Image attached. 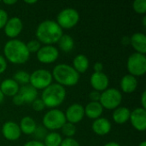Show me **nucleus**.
Instances as JSON below:
<instances>
[{
  "label": "nucleus",
  "instance_id": "37998d69",
  "mask_svg": "<svg viewBox=\"0 0 146 146\" xmlns=\"http://www.w3.org/2000/svg\"><path fill=\"white\" fill-rule=\"evenodd\" d=\"M104 146H121L119 143L117 142H114V141H111V142H109L107 144H105Z\"/></svg>",
  "mask_w": 146,
  "mask_h": 146
},
{
  "label": "nucleus",
  "instance_id": "39448f33",
  "mask_svg": "<svg viewBox=\"0 0 146 146\" xmlns=\"http://www.w3.org/2000/svg\"><path fill=\"white\" fill-rule=\"evenodd\" d=\"M42 122L44 127L46 130H50V132H56V130H60L62 128L67 121L64 112L57 109H52L44 114L42 119Z\"/></svg>",
  "mask_w": 146,
  "mask_h": 146
},
{
  "label": "nucleus",
  "instance_id": "0eeeda50",
  "mask_svg": "<svg viewBox=\"0 0 146 146\" xmlns=\"http://www.w3.org/2000/svg\"><path fill=\"white\" fill-rule=\"evenodd\" d=\"M122 102V94L116 88H107L105 91L101 92L99 103L101 104L104 110H114L120 107Z\"/></svg>",
  "mask_w": 146,
  "mask_h": 146
},
{
  "label": "nucleus",
  "instance_id": "20e7f679",
  "mask_svg": "<svg viewBox=\"0 0 146 146\" xmlns=\"http://www.w3.org/2000/svg\"><path fill=\"white\" fill-rule=\"evenodd\" d=\"M66 96L67 92L65 87L56 83H52L43 90L41 100L44 104L45 107L52 110L60 106L64 102Z\"/></svg>",
  "mask_w": 146,
  "mask_h": 146
},
{
  "label": "nucleus",
  "instance_id": "a878e982",
  "mask_svg": "<svg viewBox=\"0 0 146 146\" xmlns=\"http://www.w3.org/2000/svg\"><path fill=\"white\" fill-rule=\"evenodd\" d=\"M62 141V137L57 132H50L46 134L44 139V146H60Z\"/></svg>",
  "mask_w": 146,
  "mask_h": 146
},
{
  "label": "nucleus",
  "instance_id": "9b49d317",
  "mask_svg": "<svg viewBox=\"0 0 146 146\" xmlns=\"http://www.w3.org/2000/svg\"><path fill=\"white\" fill-rule=\"evenodd\" d=\"M23 30V22L20 17L13 16L7 21L3 31L5 35L10 39L16 38Z\"/></svg>",
  "mask_w": 146,
  "mask_h": 146
},
{
  "label": "nucleus",
  "instance_id": "473e14b6",
  "mask_svg": "<svg viewBox=\"0 0 146 146\" xmlns=\"http://www.w3.org/2000/svg\"><path fill=\"white\" fill-rule=\"evenodd\" d=\"M9 20V15L6 10L0 9V30L3 29Z\"/></svg>",
  "mask_w": 146,
  "mask_h": 146
},
{
  "label": "nucleus",
  "instance_id": "72a5a7b5",
  "mask_svg": "<svg viewBox=\"0 0 146 146\" xmlns=\"http://www.w3.org/2000/svg\"><path fill=\"white\" fill-rule=\"evenodd\" d=\"M60 146H80V143L74 138H65L62 139Z\"/></svg>",
  "mask_w": 146,
  "mask_h": 146
},
{
  "label": "nucleus",
  "instance_id": "ddd939ff",
  "mask_svg": "<svg viewBox=\"0 0 146 146\" xmlns=\"http://www.w3.org/2000/svg\"><path fill=\"white\" fill-rule=\"evenodd\" d=\"M64 115L67 122L75 125L80 122L85 117L84 106L80 104H73L67 108Z\"/></svg>",
  "mask_w": 146,
  "mask_h": 146
},
{
  "label": "nucleus",
  "instance_id": "4c0bfd02",
  "mask_svg": "<svg viewBox=\"0 0 146 146\" xmlns=\"http://www.w3.org/2000/svg\"><path fill=\"white\" fill-rule=\"evenodd\" d=\"M93 69H94V72H97V73L103 72V69H104V64H103V62H95L94 65H93Z\"/></svg>",
  "mask_w": 146,
  "mask_h": 146
},
{
  "label": "nucleus",
  "instance_id": "412c9836",
  "mask_svg": "<svg viewBox=\"0 0 146 146\" xmlns=\"http://www.w3.org/2000/svg\"><path fill=\"white\" fill-rule=\"evenodd\" d=\"M84 110L85 115L92 120L100 118L104 113V108L99 102H90L84 107Z\"/></svg>",
  "mask_w": 146,
  "mask_h": 146
},
{
  "label": "nucleus",
  "instance_id": "4468645a",
  "mask_svg": "<svg viewBox=\"0 0 146 146\" xmlns=\"http://www.w3.org/2000/svg\"><path fill=\"white\" fill-rule=\"evenodd\" d=\"M2 134L6 140L16 141L20 139L21 132L19 124L13 121H8L2 127Z\"/></svg>",
  "mask_w": 146,
  "mask_h": 146
},
{
  "label": "nucleus",
  "instance_id": "f257e3e1",
  "mask_svg": "<svg viewBox=\"0 0 146 146\" xmlns=\"http://www.w3.org/2000/svg\"><path fill=\"white\" fill-rule=\"evenodd\" d=\"M63 34V30L56 21L45 20L38 24L36 28V39L44 45H53L56 44Z\"/></svg>",
  "mask_w": 146,
  "mask_h": 146
},
{
  "label": "nucleus",
  "instance_id": "7c9ffc66",
  "mask_svg": "<svg viewBox=\"0 0 146 146\" xmlns=\"http://www.w3.org/2000/svg\"><path fill=\"white\" fill-rule=\"evenodd\" d=\"M31 104H32V107H33V110L36 111V112H41V111H43V110H44V108H45V105H44V104L43 103V101L41 100V98H37V99H35Z\"/></svg>",
  "mask_w": 146,
  "mask_h": 146
},
{
  "label": "nucleus",
  "instance_id": "2f4dec72",
  "mask_svg": "<svg viewBox=\"0 0 146 146\" xmlns=\"http://www.w3.org/2000/svg\"><path fill=\"white\" fill-rule=\"evenodd\" d=\"M33 134L35 135V137L38 139H44V137L47 134V130L44 127H37V128H36V130H35Z\"/></svg>",
  "mask_w": 146,
  "mask_h": 146
},
{
  "label": "nucleus",
  "instance_id": "5701e85b",
  "mask_svg": "<svg viewBox=\"0 0 146 146\" xmlns=\"http://www.w3.org/2000/svg\"><path fill=\"white\" fill-rule=\"evenodd\" d=\"M19 127L21 133H24L26 135H31L34 133L38 126L33 118L30 116H24L23 118H21Z\"/></svg>",
  "mask_w": 146,
  "mask_h": 146
},
{
  "label": "nucleus",
  "instance_id": "423d86ee",
  "mask_svg": "<svg viewBox=\"0 0 146 146\" xmlns=\"http://www.w3.org/2000/svg\"><path fill=\"white\" fill-rule=\"evenodd\" d=\"M127 68L129 74L134 77H140L146 73V56L138 52L131 54L127 62Z\"/></svg>",
  "mask_w": 146,
  "mask_h": 146
},
{
  "label": "nucleus",
  "instance_id": "b1692460",
  "mask_svg": "<svg viewBox=\"0 0 146 146\" xmlns=\"http://www.w3.org/2000/svg\"><path fill=\"white\" fill-rule=\"evenodd\" d=\"M90 66V62L88 58L83 55V54H79L77 55L74 60H73V68L78 74H84L86 73Z\"/></svg>",
  "mask_w": 146,
  "mask_h": 146
},
{
  "label": "nucleus",
  "instance_id": "1a4fd4ad",
  "mask_svg": "<svg viewBox=\"0 0 146 146\" xmlns=\"http://www.w3.org/2000/svg\"><path fill=\"white\" fill-rule=\"evenodd\" d=\"M80 21L78 10L73 8H66L59 12L56 17V23L63 29H71L74 27Z\"/></svg>",
  "mask_w": 146,
  "mask_h": 146
},
{
  "label": "nucleus",
  "instance_id": "58836bf2",
  "mask_svg": "<svg viewBox=\"0 0 146 146\" xmlns=\"http://www.w3.org/2000/svg\"><path fill=\"white\" fill-rule=\"evenodd\" d=\"M12 101H13V104L15 105H16V106H21V105L24 104L22 100H21V98H20V96L18 94H16L15 96H14L12 98Z\"/></svg>",
  "mask_w": 146,
  "mask_h": 146
},
{
  "label": "nucleus",
  "instance_id": "49530a36",
  "mask_svg": "<svg viewBox=\"0 0 146 146\" xmlns=\"http://www.w3.org/2000/svg\"><path fill=\"white\" fill-rule=\"evenodd\" d=\"M142 22H143V27H146V16L145 15H144V17H143V19H142Z\"/></svg>",
  "mask_w": 146,
  "mask_h": 146
},
{
  "label": "nucleus",
  "instance_id": "de8ad7c7",
  "mask_svg": "<svg viewBox=\"0 0 146 146\" xmlns=\"http://www.w3.org/2000/svg\"><path fill=\"white\" fill-rule=\"evenodd\" d=\"M139 146H146V141H145V140H144V141L140 142V143H139Z\"/></svg>",
  "mask_w": 146,
  "mask_h": 146
},
{
  "label": "nucleus",
  "instance_id": "09e8293b",
  "mask_svg": "<svg viewBox=\"0 0 146 146\" xmlns=\"http://www.w3.org/2000/svg\"><path fill=\"white\" fill-rule=\"evenodd\" d=\"M2 3V2H1V1H0V3Z\"/></svg>",
  "mask_w": 146,
  "mask_h": 146
},
{
  "label": "nucleus",
  "instance_id": "393cba45",
  "mask_svg": "<svg viewBox=\"0 0 146 146\" xmlns=\"http://www.w3.org/2000/svg\"><path fill=\"white\" fill-rule=\"evenodd\" d=\"M57 44L59 49L63 52H69L74 47V40L68 34H62L59 38Z\"/></svg>",
  "mask_w": 146,
  "mask_h": 146
},
{
  "label": "nucleus",
  "instance_id": "c85d7f7f",
  "mask_svg": "<svg viewBox=\"0 0 146 146\" xmlns=\"http://www.w3.org/2000/svg\"><path fill=\"white\" fill-rule=\"evenodd\" d=\"M134 11L140 15H145L146 12V0H135L133 3Z\"/></svg>",
  "mask_w": 146,
  "mask_h": 146
},
{
  "label": "nucleus",
  "instance_id": "c9c22d12",
  "mask_svg": "<svg viewBox=\"0 0 146 146\" xmlns=\"http://www.w3.org/2000/svg\"><path fill=\"white\" fill-rule=\"evenodd\" d=\"M8 67V63L6 59L4 58V56H3L2 55H0V74H3Z\"/></svg>",
  "mask_w": 146,
  "mask_h": 146
},
{
  "label": "nucleus",
  "instance_id": "c03bdc74",
  "mask_svg": "<svg viewBox=\"0 0 146 146\" xmlns=\"http://www.w3.org/2000/svg\"><path fill=\"white\" fill-rule=\"evenodd\" d=\"M24 3H27V4H34L37 3V0H25Z\"/></svg>",
  "mask_w": 146,
  "mask_h": 146
},
{
  "label": "nucleus",
  "instance_id": "f03ea898",
  "mask_svg": "<svg viewBox=\"0 0 146 146\" xmlns=\"http://www.w3.org/2000/svg\"><path fill=\"white\" fill-rule=\"evenodd\" d=\"M3 54L6 61L16 65L26 63L30 58V53L26 43L18 38L9 39L3 47Z\"/></svg>",
  "mask_w": 146,
  "mask_h": 146
},
{
  "label": "nucleus",
  "instance_id": "2eb2a0df",
  "mask_svg": "<svg viewBox=\"0 0 146 146\" xmlns=\"http://www.w3.org/2000/svg\"><path fill=\"white\" fill-rule=\"evenodd\" d=\"M90 84L94 91L103 92L109 88L110 79L108 75L104 72H94L90 78Z\"/></svg>",
  "mask_w": 146,
  "mask_h": 146
},
{
  "label": "nucleus",
  "instance_id": "f3484780",
  "mask_svg": "<svg viewBox=\"0 0 146 146\" xmlns=\"http://www.w3.org/2000/svg\"><path fill=\"white\" fill-rule=\"evenodd\" d=\"M130 44L134 49L135 52L146 54V36L144 33H134L130 37Z\"/></svg>",
  "mask_w": 146,
  "mask_h": 146
},
{
  "label": "nucleus",
  "instance_id": "cd10ccee",
  "mask_svg": "<svg viewBox=\"0 0 146 146\" xmlns=\"http://www.w3.org/2000/svg\"><path fill=\"white\" fill-rule=\"evenodd\" d=\"M60 130L62 132V134L64 137H66V138H73L75 135V133H76L77 128H76V126L74 124H72V123H69V122H66L62 127V128Z\"/></svg>",
  "mask_w": 146,
  "mask_h": 146
},
{
  "label": "nucleus",
  "instance_id": "9d476101",
  "mask_svg": "<svg viewBox=\"0 0 146 146\" xmlns=\"http://www.w3.org/2000/svg\"><path fill=\"white\" fill-rule=\"evenodd\" d=\"M59 57V50L54 45H43L37 52V59L44 64L55 62Z\"/></svg>",
  "mask_w": 146,
  "mask_h": 146
},
{
  "label": "nucleus",
  "instance_id": "6e6552de",
  "mask_svg": "<svg viewBox=\"0 0 146 146\" xmlns=\"http://www.w3.org/2000/svg\"><path fill=\"white\" fill-rule=\"evenodd\" d=\"M52 81H53V77L51 72L47 69L39 68L34 70L30 74L29 85H31L37 91L44 90L46 87H48L50 85H51Z\"/></svg>",
  "mask_w": 146,
  "mask_h": 146
},
{
  "label": "nucleus",
  "instance_id": "ea45409f",
  "mask_svg": "<svg viewBox=\"0 0 146 146\" xmlns=\"http://www.w3.org/2000/svg\"><path fill=\"white\" fill-rule=\"evenodd\" d=\"M140 102H141V108L146 110V91H144L143 93L141 94Z\"/></svg>",
  "mask_w": 146,
  "mask_h": 146
},
{
  "label": "nucleus",
  "instance_id": "f704fd0d",
  "mask_svg": "<svg viewBox=\"0 0 146 146\" xmlns=\"http://www.w3.org/2000/svg\"><path fill=\"white\" fill-rule=\"evenodd\" d=\"M100 96H101V92L93 90L89 93V99L91 100V102H99Z\"/></svg>",
  "mask_w": 146,
  "mask_h": 146
},
{
  "label": "nucleus",
  "instance_id": "79ce46f5",
  "mask_svg": "<svg viewBox=\"0 0 146 146\" xmlns=\"http://www.w3.org/2000/svg\"><path fill=\"white\" fill-rule=\"evenodd\" d=\"M3 3L6 5H14L17 3L16 0H3Z\"/></svg>",
  "mask_w": 146,
  "mask_h": 146
},
{
  "label": "nucleus",
  "instance_id": "c756f323",
  "mask_svg": "<svg viewBox=\"0 0 146 146\" xmlns=\"http://www.w3.org/2000/svg\"><path fill=\"white\" fill-rule=\"evenodd\" d=\"M26 46H27L29 53L31 54V53H37L42 45H41L40 42L38 41L37 39H31L30 41H28L26 44Z\"/></svg>",
  "mask_w": 146,
  "mask_h": 146
},
{
  "label": "nucleus",
  "instance_id": "a211bd4d",
  "mask_svg": "<svg viewBox=\"0 0 146 146\" xmlns=\"http://www.w3.org/2000/svg\"><path fill=\"white\" fill-rule=\"evenodd\" d=\"M17 94L21 98L23 104H32L38 98V91L29 84L21 86Z\"/></svg>",
  "mask_w": 146,
  "mask_h": 146
},
{
  "label": "nucleus",
  "instance_id": "4be33fe9",
  "mask_svg": "<svg viewBox=\"0 0 146 146\" xmlns=\"http://www.w3.org/2000/svg\"><path fill=\"white\" fill-rule=\"evenodd\" d=\"M131 110L127 107H118L114 110L112 114L113 121L119 125H123L129 121Z\"/></svg>",
  "mask_w": 146,
  "mask_h": 146
},
{
  "label": "nucleus",
  "instance_id": "a18cd8bd",
  "mask_svg": "<svg viewBox=\"0 0 146 146\" xmlns=\"http://www.w3.org/2000/svg\"><path fill=\"white\" fill-rule=\"evenodd\" d=\"M3 100H4V96H3V94L2 93L1 90H0V104L3 102Z\"/></svg>",
  "mask_w": 146,
  "mask_h": 146
},
{
  "label": "nucleus",
  "instance_id": "aec40b11",
  "mask_svg": "<svg viewBox=\"0 0 146 146\" xmlns=\"http://www.w3.org/2000/svg\"><path fill=\"white\" fill-rule=\"evenodd\" d=\"M120 86L123 92L127 94L133 93L138 88V80L136 77L129 74H126L121 78L120 82Z\"/></svg>",
  "mask_w": 146,
  "mask_h": 146
},
{
  "label": "nucleus",
  "instance_id": "7ed1b4c3",
  "mask_svg": "<svg viewBox=\"0 0 146 146\" xmlns=\"http://www.w3.org/2000/svg\"><path fill=\"white\" fill-rule=\"evenodd\" d=\"M51 74L56 84L63 87L76 86L80 80V74L71 65L66 63H60L55 66Z\"/></svg>",
  "mask_w": 146,
  "mask_h": 146
},
{
  "label": "nucleus",
  "instance_id": "f8f14e48",
  "mask_svg": "<svg viewBox=\"0 0 146 146\" xmlns=\"http://www.w3.org/2000/svg\"><path fill=\"white\" fill-rule=\"evenodd\" d=\"M129 121L133 127L139 132H145L146 129V110L139 107L131 111Z\"/></svg>",
  "mask_w": 146,
  "mask_h": 146
},
{
  "label": "nucleus",
  "instance_id": "e433bc0d",
  "mask_svg": "<svg viewBox=\"0 0 146 146\" xmlns=\"http://www.w3.org/2000/svg\"><path fill=\"white\" fill-rule=\"evenodd\" d=\"M23 146H44V145L39 140H30L25 143Z\"/></svg>",
  "mask_w": 146,
  "mask_h": 146
},
{
  "label": "nucleus",
  "instance_id": "6ab92c4d",
  "mask_svg": "<svg viewBox=\"0 0 146 146\" xmlns=\"http://www.w3.org/2000/svg\"><path fill=\"white\" fill-rule=\"evenodd\" d=\"M20 89V86L13 79H5L0 84V90L5 97L15 96Z\"/></svg>",
  "mask_w": 146,
  "mask_h": 146
},
{
  "label": "nucleus",
  "instance_id": "dca6fc26",
  "mask_svg": "<svg viewBox=\"0 0 146 146\" xmlns=\"http://www.w3.org/2000/svg\"><path fill=\"white\" fill-rule=\"evenodd\" d=\"M112 124L110 120L104 117H100L93 121L92 124V129L98 136H105L111 131Z\"/></svg>",
  "mask_w": 146,
  "mask_h": 146
},
{
  "label": "nucleus",
  "instance_id": "bb28decb",
  "mask_svg": "<svg viewBox=\"0 0 146 146\" xmlns=\"http://www.w3.org/2000/svg\"><path fill=\"white\" fill-rule=\"evenodd\" d=\"M19 86H25V85H28L29 84V80H30V74L23 71V70H20L17 71L16 73H15V74L13 75L12 78Z\"/></svg>",
  "mask_w": 146,
  "mask_h": 146
},
{
  "label": "nucleus",
  "instance_id": "a19ab883",
  "mask_svg": "<svg viewBox=\"0 0 146 146\" xmlns=\"http://www.w3.org/2000/svg\"><path fill=\"white\" fill-rule=\"evenodd\" d=\"M121 44H124V45H128V44H130V37H127V36L123 37L122 39H121Z\"/></svg>",
  "mask_w": 146,
  "mask_h": 146
}]
</instances>
